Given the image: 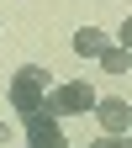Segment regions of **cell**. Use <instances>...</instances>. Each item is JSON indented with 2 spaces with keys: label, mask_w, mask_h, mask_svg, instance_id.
Segmentation results:
<instances>
[{
  "label": "cell",
  "mask_w": 132,
  "mask_h": 148,
  "mask_svg": "<svg viewBox=\"0 0 132 148\" xmlns=\"http://www.w3.org/2000/svg\"><path fill=\"white\" fill-rule=\"evenodd\" d=\"M27 148H69L58 116H48V111H37V116H27Z\"/></svg>",
  "instance_id": "cell-3"
},
{
  "label": "cell",
  "mask_w": 132,
  "mask_h": 148,
  "mask_svg": "<svg viewBox=\"0 0 132 148\" xmlns=\"http://www.w3.org/2000/svg\"><path fill=\"white\" fill-rule=\"evenodd\" d=\"M53 74L48 69H37V64H27V69H16L11 74V111L16 116H37V111H42V101H48V85Z\"/></svg>",
  "instance_id": "cell-1"
},
{
  "label": "cell",
  "mask_w": 132,
  "mask_h": 148,
  "mask_svg": "<svg viewBox=\"0 0 132 148\" xmlns=\"http://www.w3.org/2000/svg\"><path fill=\"white\" fill-rule=\"evenodd\" d=\"M0 143H5V122H0Z\"/></svg>",
  "instance_id": "cell-9"
},
{
  "label": "cell",
  "mask_w": 132,
  "mask_h": 148,
  "mask_svg": "<svg viewBox=\"0 0 132 148\" xmlns=\"http://www.w3.org/2000/svg\"><path fill=\"white\" fill-rule=\"evenodd\" d=\"M101 69H106V74H127V69H132V53H127L122 42H111V48L101 53Z\"/></svg>",
  "instance_id": "cell-6"
},
{
  "label": "cell",
  "mask_w": 132,
  "mask_h": 148,
  "mask_svg": "<svg viewBox=\"0 0 132 148\" xmlns=\"http://www.w3.org/2000/svg\"><path fill=\"white\" fill-rule=\"evenodd\" d=\"M111 42H106V32H95V27H79L74 32V53H79V58H101Z\"/></svg>",
  "instance_id": "cell-5"
},
{
  "label": "cell",
  "mask_w": 132,
  "mask_h": 148,
  "mask_svg": "<svg viewBox=\"0 0 132 148\" xmlns=\"http://www.w3.org/2000/svg\"><path fill=\"white\" fill-rule=\"evenodd\" d=\"M90 148H101V143H90Z\"/></svg>",
  "instance_id": "cell-10"
},
{
  "label": "cell",
  "mask_w": 132,
  "mask_h": 148,
  "mask_svg": "<svg viewBox=\"0 0 132 148\" xmlns=\"http://www.w3.org/2000/svg\"><path fill=\"white\" fill-rule=\"evenodd\" d=\"M122 48L132 53V16H127V21H122Z\"/></svg>",
  "instance_id": "cell-8"
},
{
  "label": "cell",
  "mask_w": 132,
  "mask_h": 148,
  "mask_svg": "<svg viewBox=\"0 0 132 148\" xmlns=\"http://www.w3.org/2000/svg\"><path fill=\"white\" fill-rule=\"evenodd\" d=\"M101 148H132V132L127 138H101Z\"/></svg>",
  "instance_id": "cell-7"
},
{
  "label": "cell",
  "mask_w": 132,
  "mask_h": 148,
  "mask_svg": "<svg viewBox=\"0 0 132 148\" xmlns=\"http://www.w3.org/2000/svg\"><path fill=\"white\" fill-rule=\"evenodd\" d=\"M95 90H90L85 79H69V85H53L48 90V101H42V111L48 116H74V111H95Z\"/></svg>",
  "instance_id": "cell-2"
},
{
  "label": "cell",
  "mask_w": 132,
  "mask_h": 148,
  "mask_svg": "<svg viewBox=\"0 0 132 148\" xmlns=\"http://www.w3.org/2000/svg\"><path fill=\"white\" fill-rule=\"evenodd\" d=\"M95 116H101V127H106V138H127L132 106H127L122 95H106V101H95Z\"/></svg>",
  "instance_id": "cell-4"
}]
</instances>
